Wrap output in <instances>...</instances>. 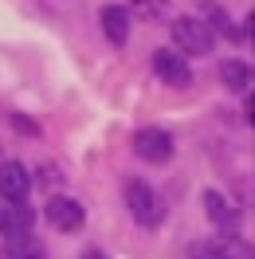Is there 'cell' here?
Returning a JSON list of instances; mask_svg holds the SVG:
<instances>
[{
  "mask_svg": "<svg viewBox=\"0 0 255 259\" xmlns=\"http://www.w3.org/2000/svg\"><path fill=\"white\" fill-rule=\"evenodd\" d=\"M220 75H224V82H228L232 91H239V95H243V91L251 87V67H247V63H239V59H228V63L220 67Z\"/></svg>",
  "mask_w": 255,
  "mask_h": 259,
  "instance_id": "cell-11",
  "label": "cell"
},
{
  "mask_svg": "<svg viewBox=\"0 0 255 259\" xmlns=\"http://www.w3.org/2000/svg\"><path fill=\"white\" fill-rule=\"evenodd\" d=\"M82 259H106L102 251H82Z\"/></svg>",
  "mask_w": 255,
  "mask_h": 259,
  "instance_id": "cell-16",
  "label": "cell"
},
{
  "mask_svg": "<svg viewBox=\"0 0 255 259\" xmlns=\"http://www.w3.org/2000/svg\"><path fill=\"white\" fill-rule=\"evenodd\" d=\"M134 153L149 165H165V161H173V138L157 126L138 130V134H134Z\"/></svg>",
  "mask_w": 255,
  "mask_h": 259,
  "instance_id": "cell-3",
  "label": "cell"
},
{
  "mask_svg": "<svg viewBox=\"0 0 255 259\" xmlns=\"http://www.w3.org/2000/svg\"><path fill=\"white\" fill-rule=\"evenodd\" d=\"M216 251H220V259H251V243L224 240V243H216Z\"/></svg>",
  "mask_w": 255,
  "mask_h": 259,
  "instance_id": "cell-13",
  "label": "cell"
},
{
  "mask_svg": "<svg viewBox=\"0 0 255 259\" xmlns=\"http://www.w3.org/2000/svg\"><path fill=\"white\" fill-rule=\"evenodd\" d=\"M189 259H220V251H216V243H192Z\"/></svg>",
  "mask_w": 255,
  "mask_h": 259,
  "instance_id": "cell-15",
  "label": "cell"
},
{
  "mask_svg": "<svg viewBox=\"0 0 255 259\" xmlns=\"http://www.w3.org/2000/svg\"><path fill=\"white\" fill-rule=\"evenodd\" d=\"M32 208L28 204H8V208L0 212V232H4V240H20V236H32Z\"/></svg>",
  "mask_w": 255,
  "mask_h": 259,
  "instance_id": "cell-7",
  "label": "cell"
},
{
  "mask_svg": "<svg viewBox=\"0 0 255 259\" xmlns=\"http://www.w3.org/2000/svg\"><path fill=\"white\" fill-rule=\"evenodd\" d=\"M204 208H208V216H212V224L228 228V232L236 228V212L224 204V196H220V193H212V189H208V193H204Z\"/></svg>",
  "mask_w": 255,
  "mask_h": 259,
  "instance_id": "cell-10",
  "label": "cell"
},
{
  "mask_svg": "<svg viewBox=\"0 0 255 259\" xmlns=\"http://www.w3.org/2000/svg\"><path fill=\"white\" fill-rule=\"evenodd\" d=\"M82 204L79 200H71V196H51L48 200V220L59 232H75V228H82Z\"/></svg>",
  "mask_w": 255,
  "mask_h": 259,
  "instance_id": "cell-6",
  "label": "cell"
},
{
  "mask_svg": "<svg viewBox=\"0 0 255 259\" xmlns=\"http://www.w3.org/2000/svg\"><path fill=\"white\" fill-rule=\"evenodd\" d=\"M153 71H157V79L169 82V87H189V82H192L189 63L181 59V51H169V48L153 51Z\"/></svg>",
  "mask_w": 255,
  "mask_h": 259,
  "instance_id": "cell-5",
  "label": "cell"
},
{
  "mask_svg": "<svg viewBox=\"0 0 255 259\" xmlns=\"http://www.w3.org/2000/svg\"><path fill=\"white\" fill-rule=\"evenodd\" d=\"M28 193H32V177L20 161H4L0 165V196L8 204H28Z\"/></svg>",
  "mask_w": 255,
  "mask_h": 259,
  "instance_id": "cell-4",
  "label": "cell"
},
{
  "mask_svg": "<svg viewBox=\"0 0 255 259\" xmlns=\"http://www.w3.org/2000/svg\"><path fill=\"white\" fill-rule=\"evenodd\" d=\"M12 126H16L20 134H28V138H39V126H35L32 118H24V114H12Z\"/></svg>",
  "mask_w": 255,
  "mask_h": 259,
  "instance_id": "cell-14",
  "label": "cell"
},
{
  "mask_svg": "<svg viewBox=\"0 0 255 259\" xmlns=\"http://www.w3.org/2000/svg\"><path fill=\"white\" fill-rule=\"evenodd\" d=\"M165 8H169V0H130L126 12H134L142 20H157V16H165Z\"/></svg>",
  "mask_w": 255,
  "mask_h": 259,
  "instance_id": "cell-12",
  "label": "cell"
},
{
  "mask_svg": "<svg viewBox=\"0 0 255 259\" xmlns=\"http://www.w3.org/2000/svg\"><path fill=\"white\" fill-rule=\"evenodd\" d=\"M102 32H106L110 44H126V35H130V12H126V4H106V8H102Z\"/></svg>",
  "mask_w": 255,
  "mask_h": 259,
  "instance_id": "cell-8",
  "label": "cell"
},
{
  "mask_svg": "<svg viewBox=\"0 0 255 259\" xmlns=\"http://www.w3.org/2000/svg\"><path fill=\"white\" fill-rule=\"evenodd\" d=\"M173 39L185 55H208L212 51V28L200 24V20H192V16L173 20Z\"/></svg>",
  "mask_w": 255,
  "mask_h": 259,
  "instance_id": "cell-2",
  "label": "cell"
},
{
  "mask_svg": "<svg viewBox=\"0 0 255 259\" xmlns=\"http://www.w3.org/2000/svg\"><path fill=\"white\" fill-rule=\"evenodd\" d=\"M126 204L130 212H134V220L145 228H157L161 216H165V208H161V196L145 185V181H130L126 185Z\"/></svg>",
  "mask_w": 255,
  "mask_h": 259,
  "instance_id": "cell-1",
  "label": "cell"
},
{
  "mask_svg": "<svg viewBox=\"0 0 255 259\" xmlns=\"http://www.w3.org/2000/svg\"><path fill=\"white\" fill-rule=\"evenodd\" d=\"M4 259H48V255H44V243L35 236H20V240L4 243Z\"/></svg>",
  "mask_w": 255,
  "mask_h": 259,
  "instance_id": "cell-9",
  "label": "cell"
}]
</instances>
